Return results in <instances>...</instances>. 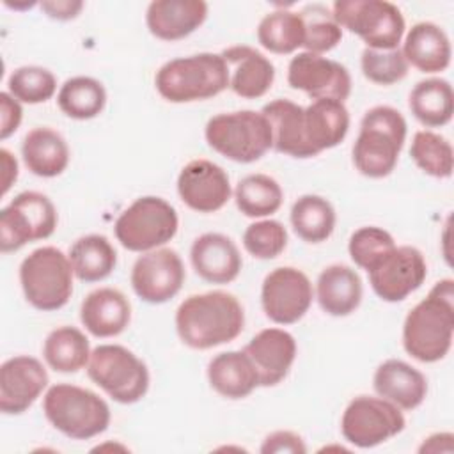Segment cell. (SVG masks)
I'll use <instances>...</instances> for the list:
<instances>
[{
  "label": "cell",
  "instance_id": "1",
  "mask_svg": "<svg viewBox=\"0 0 454 454\" xmlns=\"http://www.w3.org/2000/svg\"><path fill=\"white\" fill-rule=\"evenodd\" d=\"M245 326L239 300L225 291L190 294L176 310L179 339L192 349H211L234 340Z\"/></svg>",
  "mask_w": 454,
  "mask_h": 454
},
{
  "label": "cell",
  "instance_id": "2",
  "mask_svg": "<svg viewBox=\"0 0 454 454\" xmlns=\"http://www.w3.org/2000/svg\"><path fill=\"white\" fill-rule=\"evenodd\" d=\"M454 337V280H438L427 296L406 316L403 346L422 364H433L450 351Z\"/></svg>",
  "mask_w": 454,
  "mask_h": 454
},
{
  "label": "cell",
  "instance_id": "3",
  "mask_svg": "<svg viewBox=\"0 0 454 454\" xmlns=\"http://www.w3.org/2000/svg\"><path fill=\"white\" fill-rule=\"evenodd\" d=\"M406 131V121L397 108L388 105L369 108L360 121V131L353 144L356 170L371 179L390 176L404 145Z\"/></svg>",
  "mask_w": 454,
  "mask_h": 454
},
{
  "label": "cell",
  "instance_id": "4",
  "mask_svg": "<svg viewBox=\"0 0 454 454\" xmlns=\"http://www.w3.org/2000/svg\"><path fill=\"white\" fill-rule=\"evenodd\" d=\"M154 85L170 103H192L218 96L229 87V67L220 53H195L165 62Z\"/></svg>",
  "mask_w": 454,
  "mask_h": 454
},
{
  "label": "cell",
  "instance_id": "5",
  "mask_svg": "<svg viewBox=\"0 0 454 454\" xmlns=\"http://www.w3.org/2000/svg\"><path fill=\"white\" fill-rule=\"evenodd\" d=\"M43 411L48 422L71 440H90L105 433L112 419L103 397L71 383L50 387L43 399Z\"/></svg>",
  "mask_w": 454,
  "mask_h": 454
},
{
  "label": "cell",
  "instance_id": "6",
  "mask_svg": "<svg viewBox=\"0 0 454 454\" xmlns=\"http://www.w3.org/2000/svg\"><path fill=\"white\" fill-rule=\"evenodd\" d=\"M204 137L213 151L236 163H254L273 145L270 122L255 110H236L211 117Z\"/></svg>",
  "mask_w": 454,
  "mask_h": 454
},
{
  "label": "cell",
  "instance_id": "7",
  "mask_svg": "<svg viewBox=\"0 0 454 454\" xmlns=\"http://www.w3.org/2000/svg\"><path fill=\"white\" fill-rule=\"evenodd\" d=\"M73 266L57 247L32 250L20 264V284L27 301L43 312L62 309L73 294Z\"/></svg>",
  "mask_w": 454,
  "mask_h": 454
},
{
  "label": "cell",
  "instance_id": "8",
  "mask_svg": "<svg viewBox=\"0 0 454 454\" xmlns=\"http://www.w3.org/2000/svg\"><path fill=\"white\" fill-rule=\"evenodd\" d=\"M179 227V218L170 202L145 195L133 200L115 220L117 241L129 252H149L168 243Z\"/></svg>",
  "mask_w": 454,
  "mask_h": 454
},
{
  "label": "cell",
  "instance_id": "9",
  "mask_svg": "<svg viewBox=\"0 0 454 454\" xmlns=\"http://www.w3.org/2000/svg\"><path fill=\"white\" fill-rule=\"evenodd\" d=\"M89 378L114 401L133 404L149 390L147 365L121 344H99L90 351Z\"/></svg>",
  "mask_w": 454,
  "mask_h": 454
},
{
  "label": "cell",
  "instance_id": "10",
  "mask_svg": "<svg viewBox=\"0 0 454 454\" xmlns=\"http://www.w3.org/2000/svg\"><path fill=\"white\" fill-rule=\"evenodd\" d=\"M332 14L340 28L356 34L367 48L395 50L404 35V18L387 0H337Z\"/></svg>",
  "mask_w": 454,
  "mask_h": 454
},
{
  "label": "cell",
  "instance_id": "11",
  "mask_svg": "<svg viewBox=\"0 0 454 454\" xmlns=\"http://www.w3.org/2000/svg\"><path fill=\"white\" fill-rule=\"evenodd\" d=\"M57 222V209L44 193L21 192L0 211V250L9 254L46 239L55 232Z\"/></svg>",
  "mask_w": 454,
  "mask_h": 454
},
{
  "label": "cell",
  "instance_id": "12",
  "mask_svg": "<svg viewBox=\"0 0 454 454\" xmlns=\"http://www.w3.org/2000/svg\"><path fill=\"white\" fill-rule=\"evenodd\" d=\"M406 426L403 411L383 397L358 395L349 401L340 419L344 440L358 449H372L397 436Z\"/></svg>",
  "mask_w": 454,
  "mask_h": 454
},
{
  "label": "cell",
  "instance_id": "13",
  "mask_svg": "<svg viewBox=\"0 0 454 454\" xmlns=\"http://www.w3.org/2000/svg\"><path fill=\"white\" fill-rule=\"evenodd\" d=\"M314 296L309 277L293 266L271 270L261 287V305L266 317L277 325L298 323L310 309Z\"/></svg>",
  "mask_w": 454,
  "mask_h": 454
},
{
  "label": "cell",
  "instance_id": "14",
  "mask_svg": "<svg viewBox=\"0 0 454 454\" xmlns=\"http://www.w3.org/2000/svg\"><path fill=\"white\" fill-rule=\"evenodd\" d=\"M372 291L383 301H403L417 291L426 277L427 264L422 252L415 247H394L369 271Z\"/></svg>",
  "mask_w": 454,
  "mask_h": 454
},
{
  "label": "cell",
  "instance_id": "15",
  "mask_svg": "<svg viewBox=\"0 0 454 454\" xmlns=\"http://www.w3.org/2000/svg\"><path fill=\"white\" fill-rule=\"evenodd\" d=\"M184 264L172 248L144 252L131 268V287L135 294L153 305L172 300L184 284Z\"/></svg>",
  "mask_w": 454,
  "mask_h": 454
},
{
  "label": "cell",
  "instance_id": "16",
  "mask_svg": "<svg viewBox=\"0 0 454 454\" xmlns=\"http://www.w3.org/2000/svg\"><path fill=\"white\" fill-rule=\"evenodd\" d=\"M287 83L312 99L346 101L351 94V76L346 66L317 53L301 51L287 66Z\"/></svg>",
  "mask_w": 454,
  "mask_h": 454
},
{
  "label": "cell",
  "instance_id": "17",
  "mask_svg": "<svg viewBox=\"0 0 454 454\" xmlns=\"http://www.w3.org/2000/svg\"><path fill=\"white\" fill-rule=\"evenodd\" d=\"M177 193L181 200L197 213H215L222 209L231 195L227 172L204 158L186 163L177 176Z\"/></svg>",
  "mask_w": 454,
  "mask_h": 454
},
{
  "label": "cell",
  "instance_id": "18",
  "mask_svg": "<svg viewBox=\"0 0 454 454\" xmlns=\"http://www.w3.org/2000/svg\"><path fill=\"white\" fill-rule=\"evenodd\" d=\"M48 387L44 365L28 355H16L0 365V410L5 415L27 411Z\"/></svg>",
  "mask_w": 454,
  "mask_h": 454
},
{
  "label": "cell",
  "instance_id": "19",
  "mask_svg": "<svg viewBox=\"0 0 454 454\" xmlns=\"http://www.w3.org/2000/svg\"><path fill=\"white\" fill-rule=\"evenodd\" d=\"M250 358L259 387H275L287 374L296 358V340L282 328H264L243 348Z\"/></svg>",
  "mask_w": 454,
  "mask_h": 454
},
{
  "label": "cell",
  "instance_id": "20",
  "mask_svg": "<svg viewBox=\"0 0 454 454\" xmlns=\"http://www.w3.org/2000/svg\"><path fill=\"white\" fill-rule=\"evenodd\" d=\"M190 261L195 273L209 284H229L238 278L243 261L236 243L220 232H204L192 243Z\"/></svg>",
  "mask_w": 454,
  "mask_h": 454
},
{
  "label": "cell",
  "instance_id": "21",
  "mask_svg": "<svg viewBox=\"0 0 454 454\" xmlns=\"http://www.w3.org/2000/svg\"><path fill=\"white\" fill-rule=\"evenodd\" d=\"M229 67V87L245 99L262 98L275 82L273 62L247 44H234L220 53Z\"/></svg>",
  "mask_w": 454,
  "mask_h": 454
},
{
  "label": "cell",
  "instance_id": "22",
  "mask_svg": "<svg viewBox=\"0 0 454 454\" xmlns=\"http://www.w3.org/2000/svg\"><path fill=\"white\" fill-rule=\"evenodd\" d=\"M372 387L380 397L406 411L419 408L427 395L426 376L397 358H388L378 365L372 376Z\"/></svg>",
  "mask_w": 454,
  "mask_h": 454
},
{
  "label": "cell",
  "instance_id": "23",
  "mask_svg": "<svg viewBox=\"0 0 454 454\" xmlns=\"http://www.w3.org/2000/svg\"><path fill=\"white\" fill-rule=\"evenodd\" d=\"M207 18L202 0H154L145 12L149 32L161 41H179L193 34Z\"/></svg>",
  "mask_w": 454,
  "mask_h": 454
},
{
  "label": "cell",
  "instance_id": "24",
  "mask_svg": "<svg viewBox=\"0 0 454 454\" xmlns=\"http://www.w3.org/2000/svg\"><path fill=\"white\" fill-rule=\"evenodd\" d=\"M80 321L94 337H115L122 333L131 321L129 300L119 289L99 287L83 298Z\"/></svg>",
  "mask_w": 454,
  "mask_h": 454
},
{
  "label": "cell",
  "instance_id": "25",
  "mask_svg": "<svg viewBox=\"0 0 454 454\" xmlns=\"http://www.w3.org/2000/svg\"><path fill=\"white\" fill-rule=\"evenodd\" d=\"M305 138L314 156L339 145L349 131V112L342 101L314 99L303 106Z\"/></svg>",
  "mask_w": 454,
  "mask_h": 454
},
{
  "label": "cell",
  "instance_id": "26",
  "mask_svg": "<svg viewBox=\"0 0 454 454\" xmlns=\"http://www.w3.org/2000/svg\"><path fill=\"white\" fill-rule=\"evenodd\" d=\"M261 114L271 128V149L291 158H314L305 138L303 106L280 98L266 103Z\"/></svg>",
  "mask_w": 454,
  "mask_h": 454
},
{
  "label": "cell",
  "instance_id": "27",
  "mask_svg": "<svg viewBox=\"0 0 454 454\" xmlns=\"http://www.w3.org/2000/svg\"><path fill=\"white\" fill-rule=\"evenodd\" d=\"M408 66L411 64L422 73H440L450 64V41L442 27L431 21L415 23L401 48Z\"/></svg>",
  "mask_w": 454,
  "mask_h": 454
},
{
  "label": "cell",
  "instance_id": "28",
  "mask_svg": "<svg viewBox=\"0 0 454 454\" xmlns=\"http://www.w3.org/2000/svg\"><path fill=\"white\" fill-rule=\"evenodd\" d=\"M362 278L346 264L326 266L316 282L319 307L335 317L349 316L362 301Z\"/></svg>",
  "mask_w": 454,
  "mask_h": 454
},
{
  "label": "cell",
  "instance_id": "29",
  "mask_svg": "<svg viewBox=\"0 0 454 454\" xmlns=\"http://www.w3.org/2000/svg\"><path fill=\"white\" fill-rule=\"evenodd\" d=\"M25 167L39 177H57L69 165V145L66 138L51 128H34L21 142Z\"/></svg>",
  "mask_w": 454,
  "mask_h": 454
},
{
  "label": "cell",
  "instance_id": "30",
  "mask_svg": "<svg viewBox=\"0 0 454 454\" xmlns=\"http://www.w3.org/2000/svg\"><path fill=\"white\" fill-rule=\"evenodd\" d=\"M207 380L211 388L227 399H243L259 387L257 372L241 351H223L207 364Z\"/></svg>",
  "mask_w": 454,
  "mask_h": 454
},
{
  "label": "cell",
  "instance_id": "31",
  "mask_svg": "<svg viewBox=\"0 0 454 454\" xmlns=\"http://www.w3.org/2000/svg\"><path fill=\"white\" fill-rule=\"evenodd\" d=\"M408 106L426 128H442L450 122L454 114L452 85L445 78L420 80L410 92Z\"/></svg>",
  "mask_w": 454,
  "mask_h": 454
},
{
  "label": "cell",
  "instance_id": "32",
  "mask_svg": "<svg viewBox=\"0 0 454 454\" xmlns=\"http://www.w3.org/2000/svg\"><path fill=\"white\" fill-rule=\"evenodd\" d=\"M74 277L82 282H99L110 277L117 266V252L103 234L78 238L67 254Z\"/></svg>",
  "mask_w": 454,
  "mask_h": 454
},
{
  "label": "cell",
  "instance_id": "33",
  "mask_svg": "<svg viewBox=\"0 0 454 454\" xmlns=\"http://www.w3.org/2000/svg\"><path fill=\"white\" fill-rule=\"evenodd\" d=\"M43 356L55 372H78L90 358L89 339L76 326H59L46 335Z\"/></svg>",
  "mask_w": 454,
  "mask_h": 454
},
{
  "label": "cell",
  "instance_id": "34",
  "mask_svg": "<svg viewBox=\"0 0 454 454\" xmlns=\"http://www.w3.org/2000/svg\"><path fill=\"white\" fill-rule=\"evenodd\" d=\"M291 225L298 238L307 243L326 241L337 222L332 202L321 195H301L291 207Z\"/></svg>",
  "mask_w": 454,
  "mask_h": 454
},
{
  "label": "cell",
  "instance_id": "35",
  "mask_svg": "<svg viewBox=\"0 0 454 454\" xmlns=\"http://www.w3.org/2000/svg\"><path fill=\"white\" fill-rule=\"evenodd\" d=\"M57 105L62 114L71 119H94L106 105V90L103 83L92 76H73L60 85Z\"/></svg>",
  "mask_w": 454,
  "mask_h": 454
},
{
  "label": "cell",
  "instance_id": "36",
  "mask_svg": "<svg viewBox=\"0 0 454 454\" xmlns=\"http://www.w3.org/2000/svg\"><path fill=\"white\" fill-rule=\"evenodd\" d=\"M236 207L248 218H264L277 213L284 200V192L277 179L266 174H250L238 181L234 188Z\"/></svg>",
  "mask_w": 454,
  "mask_h": 454
},
{
  "label": "cell",
  "instance_id": "37",
  "mask_svg": "<svg viewBox=\"0 0 454 454\" xmlns=\"http://www.w3.org/2000/svg\"><path fill=\"white\" fill-rule=\"evenodd\" d=\"M303 21L300 12L278 9L268 12L257 27L261 46L277 55H287L303 46Z\"/></svg>",
  "mask_w": 454,
  "mask_h": 454
},
{
  "label": "cell",
  "instance_id": "38",
  "mask_svg": "<svg viewBox=\"0 0 454 454\" xmlns=\"http://www.w3.org/2000/svg\"><path fill=\"white\" fill-rule=\"evenodd\" d=\"M410 156L427 176L447 179L454 170V151L450 142L431 129H420L413 135Z\"/></svg>",
  "mask_w": 454,
  "mask_h": 454
},
{
  "label": "cell",
  "instance_id": "39",
  "mask_svg": "<svg viewBox=\"0 0 454 454\" xmlns=\"http://www.w3.org/2000/svg\"><path fill=\"white\" fill-rule=\"evenodd\" d=\"M303 21V46L310 53H326L342 39V28L337 25L332 11L323 4H310L298 11Z\"/></svg>",
  "mask_w": 454,
  "mask_h": 454
},
{
  "label": "cell",
  "instance_id": "40",
  "mask_svg": "<svg viewBox=\"0 0 454 454\" xmlns=\"http://www.w3.org/2000/svg\"><path fill=\"white\" fill-rule=\"evenodd\" d=\"M55 90V74L41 66H21L14 69L7 80V92L20 103H46L53 98Z\"/></svg>",
  "mask_w": 454,
  "mask_h": 454
},
{
  "label": "cell",
  "instance_id": "41",
  "mask_svg": "<svg viewBox=\"0 0 454 454\" xmlns=\"http://www.w3.org/2000/svg\"><path fill=\"white\" fill-rule=\"evenodd\" d=\"M394 247L395 241L388 231L376 225H365L351 234L348 252L358 268L369 271Z\"/></svg>",
  "mask_w": 454,
  "mask_h": 454
},
{
  "label": "cell",
  "instance_id": "42",
  "mask_svg": "<svg viewBox=\"0 0 454 454\" xmlns=\"http://www.w3.org/2000/svg\"><path fill=\"white\" fill-rule=\"evenodd\" d=\"M360 67L364 76L376 85H392L401 82L408 74V62L401 51L395 50H372L362 51Z\"/></svg>",
  "mask_w": 454,
  "mask_h": 454
},
{
  "label": "cell",
  "instance_id": "43",
  "mask_svg": "<svg viewBox=\"0 0 454 454\" xmlns=\"http://www.w3.org/2000/svg\"><path fill=\"white\" fill-rule=\"evenodd\" d=\"M243 247L255 259H275L287 247V231L278 220H259L243 232Z\"/></svg>",
  "mask_w": 454,
  "mask_h": 454
},
{
  "label": "cell",
  "instance_id": "44",
  "mask_svg": "<svg viewBox=\"0 0 454 454\" xmlns=\"http://www.w3.org/2000/svg\"><path fill=\"white\" fill-rule=\"evenodd\" d=\"M259 450L262 454H305L307 445L303 438L293 431H273L262 440Z\"/></svg>",
  "mask_w": 454,
  "mask_h": 454
},
{
  "label": "cell",
  "instance_id": "45",
  "mask_svg": "<svg viewBox=\"0 0 454 454\" xmlns=\"http://www.w3.org/2000/svg\"><path fill=\"white\" fill-rule=\"evenodd\" d=\"M23 108L9 92H0V138H9L21 124Z\"/></svg>",
  "mask_w": 454,
  "mask_h": 454
},
{
  "label": "cell",
  "instance_id": "46",
  "mask_svg": "<svg viewBox=\"0 0 454 454\" xmlns=\"http://www.w3.org/2000/svg\"><path fill=\"white\" fill-rule=\"evenodd\" d=\"M39 7L51 20L69 21L80 14V11L83 9V2H80V0H43L39 4Z\"/></svg>",
  "mask_w": 454,
  "mask_h": 454
},
{
  "label": "cell",
  "instance_id": "47",
  "mask_svg": "<svg viewBox=\"0 0 454 454\" xmlns=\"http://www.w3.org/2000/svg\"><path fill=\"white\" fill-rule=\"evenodd\" d=\"M419 452H429V454H438V452H454V434L452 433H434L427 438H424L422 445L419 447Z\"/></svg>",
  "mask_w": 454,
  "mask_h": 454
},
{
  "label": "cell",
  "instance_id": "48",
  "mask_svg": "<svg viewBox=\"0 0 454 454\" xmlns=\"http://www.w3.org/2000/svg\"><path fill=\"white\" fill-rule=\"evenodd\" d=\"M0 160H2V170H4L2 172V195H5L18 177V161L11 154V151H7L5 147L0 149Z\"/></svg>",
  "mask_w": 454,
  "mask_h": 454
}]
</instances>
